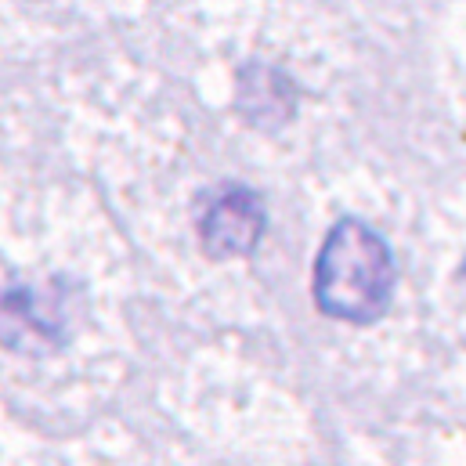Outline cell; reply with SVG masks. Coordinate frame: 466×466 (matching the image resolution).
I'll return each instance as SVG.
<instances>
[{
	"label": "cell",
	"mask_w": 466,
	"mask_h": 466,
	"mask_svg": "<svg viewBox=\"0 0 466 466\" xmlns=\"http://www.w3.org/2000/svg\"><path fill=\"white\" fill-rule=\"evenodd\" d=\"M394 293V257L361 221H340L326 235L315 264V304L337 322H376Z\"/></svg>",
	"instance_id": "cell-1"
},
{
	"label": "cell",
	"mask_w": 466,
	"mask_h": 466,
	"mask_svg": "<svg viewBox=\"0 0 466 466\" xmlns=\"http://www.w3.org/2000/svg\"><path fill=\"white\" fill-rule=\"evenodd\" d=\"M203 249L214 260H232L253 253L264 235V207L249 188H228L203 214Z\"/></svg>",
	"instance_id": "cell-2"
}]
</instances>
